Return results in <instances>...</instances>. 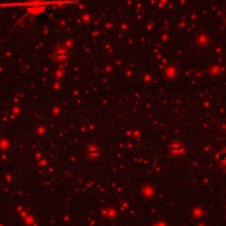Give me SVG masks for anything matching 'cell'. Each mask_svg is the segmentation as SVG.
<instances>
[{
    "label": "cell",
    "mask_w": 226,
    "mask_h": 226,
    "mask_svg": "<svg viewBox=\"0 0 226 226\" xmlns=\"http://www.w3.org/2000/svg\"><path fill=\"white\" fill-rule=\"evenodd\" d=\"M46 4L48 2H45V0H29L25 3V7L28 10H44Z\"/></svg>",
    "instance_id": "cell-1"
},
{
    "label": "cell",
    "mask_w": 226,
    "mask_h": 226,
    "mask_svg": "<svg viewBox=\"0 0 226 226\" xmlns=\"http://www.w3.org/2000/svg\"><path fill=\"white\" fill-rule=\"evenodd\" d=\"M68 54H66V53H58V57H66Z\"/></svg>",
    "instance_id": "cell-2"
}]
</instances>
